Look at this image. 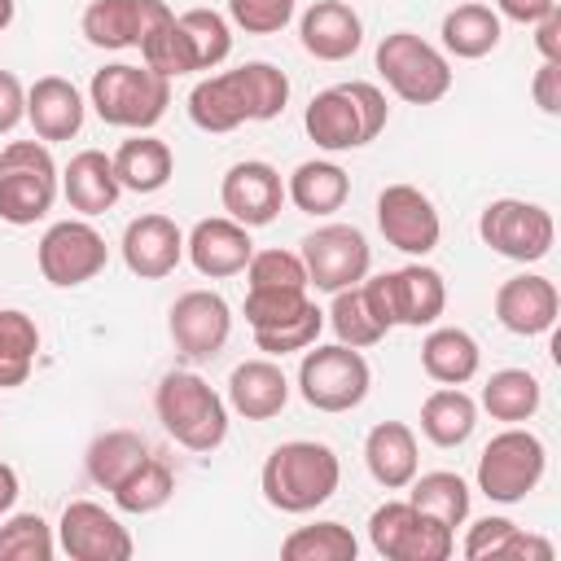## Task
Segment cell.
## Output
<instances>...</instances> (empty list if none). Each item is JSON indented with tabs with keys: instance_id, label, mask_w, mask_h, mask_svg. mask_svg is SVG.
<instances>
[{
	"instance_id": "cell-10",
	"label": "cell",
	"mask_w": 561,
	"mask_h": 561,
	"mask_svg": "<svg viewBox=\"0 0 561 561\" xmlns=\"http://www.w3.org/2000/svg\"><path fill=\"white\" fill-rule=\"evenodd\" d=\"M368 543L386 561H447L456 548V530L425 517L408 500H386L368 517Z\"/></svg>"
},
{
	"instance_id": "cell-52",
	"label": "cell",
	"mask_w": 561,
	"mask_h": 561,
	"mask_svg": "<svg viewBox=\"0 0 561 561\" xmlns=\"http://www.w3.org/2000/svg\"><path fill=\"white\" fill-rule=\"evenodd\" d=\"M504 561H552V543L517 526V535H513V543H508Z\"/></svg>"
},
{
	"instance_id": "cell-1",
	"label": "cell",
	"mask_w": 561,
	"mask_h": 561,
	"mask_svg": "<svg viewBox=\"0 0 561 561\" xmlns=\"http://www.w3.org/2000/svg\"><path fill=\"white\" fill-rule=\"evenodd\" d=\"M342 482V460L329 443L316 438H289L272 447V456L259 469V491L276 513H316L324 500H333Z\"/></svg>"
},
{
	"instance_id": "cell-27",
	"label": "cell",
	"mask_w": 561,
	"mask_h": 561,
	"mask_svg": "<svg viewBox=\"0 0 561 561\" xmlns=\"http://www.w3.org/2000/svg\"><path fill=\"white\" fill-rule=\"evenodd\" d=\"M364 465L373 473L377 486L386 491H403L416 469H421V451H416V434L403 421H377L364 438Z\"/></svg>"
},
{
	"instance_id": "cell-34",
	"label": "cell",
	"mask_w": 561,
	"mask_h": 561,
	"mask_svg": "<svg viewBox=\"0 0 561 561\" xmlns=\"http://www.w3.org/2000/svg\"><path fill=\"white\" fill-rule=\"evenodd\" d=\"M408 486H412V491H408V504L421 508L425 517H434V522H443V526H451V530L469 522L473 491H469V482H465L460 473L434 469V473H416Z\"/></svg>"
},
{
	"instance_id": "cell-21",
	"label": "cell",
	"mask_w": 561,
	"mask_h": 561,
	"mask_svg": "<svg viewBox=\"0 0 561 561\" xmlns=\"http://www.w3.org/2000/svg\"><path fill=\"white\" fill-rule=\"evenodd\" d=\"M162 13H171L167 0H92L79 18V31L92 48L118 53V48H136Z\"/></svg>"
},
{
	"instance_id": "cell-47",
	"label": "cell",
	"mask_w": 561,
	"mask_h": 561,
	"mask_svg": "<svg viewBox=\"0 0 561 561\" xmlns=\"http://www.w3.org/2000/svg\"><path fill=\"white\" fill-rule=\"evenodd\" d=\"M513 535H517V522H508V517H478V522L469 526L460 552H465L469 561H504Z\"/></svg>"
},
{
	"instance_id": "cell-6",
	"label": "cell",
	"mask_w": 561,
	"mask_h": 561,
	"mask_svg": "<svg viewBox=\"0 0 561 561\" xmlns=\"http://www.w3.org/2000/svg\"><path fill=\"white\" fill-rule=\"evenodd\" d=\"M57 202V162L44 140H9L0 149V219L39 224Z\"/></svg>"
},
{
	"instance_id": "cell-26",
	"label": "cell",
	"mask_w": 561,
	"mask_h": 561,
	"mask_svg": "<svg viewBox=\"0 0 561 561\" xmlns=\"http://www.w3.org/2000/svg\"><path fill=\"white\" fill-rule=\"evenodd\" d=\"M61 197L70 202V210H79L83 219L114 210V202L123 197V184L114 175V158L101 149H79L66 171H61Z\"/></svg>"
},
{
	"instance_id": "cell-29",
	"label": "cell",
	"mask_w": 561,
	"mask_h": 561,
	"mask_svg": "<svg viewBox=\"0 0 561 561\" xmlns=\"http://www.w3.org/2000/svg\"><path fill=\"white\" fill-rule=\"evenodd\" d=\"M346 197H351V175L329 158H307L285 180V202H294L302 215H316V219L342 210Z\"/></svg>"
},
{
	"instance_id": "cell-28",
	"label": "cell",
	"mask_w": 561,
	"mask_h": 561,
	"mask_svg": "<svg viewBox=\"0 0 561 561\" xmlns=\"http://www.w3.org/2000/svg\"><path fill=\"white\" fill-rule=\"evenodd\" d=\"M421 368L438 386H465L482 368V346L469 329H456V324L430 329L421 342Z\"/></svg>"
},
{
	"instance_id": "cell-9",
	"label": "cell",
	"mask_w": 561,
	"mask_h": 561,
	"mask_svg": "<svg viewBox=\"0 0 561 561\" xmlns=\"http://www.w3.org/2000/svg\"><path fill=\"white\" fill-rule=\"evenodd\" d=\"M373 386V368L364 359V351L346 346V342H329V346H307L302 364H298V394L307 399V408L316 412H351L368 399Z\"/></svg>"
},
{
	"instance_id": "cell-17",
	"label": "cell",
	"mask_w": 561,
	"mask_h": 561,
	"mask_svg": "<svg viewBox=\"0 0 561 561\" xmlns=\"http://www.w3.org/2000/svg\"><path fill=\"white\" fill-rule=\"evenodd\" d=\"M219 202H224L228 219H237L245 228H267L285 206V180L272 162L245 158V162H232L224 171Z\"/></svg>"
},
{
	"instance_id": "cell-46",
	"label": "cell",
	"mask_w": 561,
	"mask_h": 561,
	"mask_svg": "<svg viewBox=\"0 0 561 561\" xmlns=\"http://www.w3.org/2000/svg\"><path fill=\"white\" fill-rule=\"evenodd\" d=\"M294 4L298 0H228V18L245 35H276L294 22Z\"/></svg>"
},
{
	"instance_id": "cell-32",
	"label": "cell",
	"mask_w": 561,
	"mask_h": 561,
	"mask_svg": "<svg viewBox=\"0 0 561 561\" xmlns=\"http://www.w3.org/2000/svg\"><path fill=\"white\" fill-rule=\"evenodd\" d=\"M149 456H153V451H149L145 434H136V430H105V434H96V438L88 443L83 469H88V478H92L101 491H114V486H118L127 473H136Z\"/></svg>"
},
{
	"instance_id": "cell-20",
	"label": "cell",
	"mask_w": 561,
	"mask_h": 561,
	"mask_svg": "<svg viewBox=\"0 0 561 561\" xmlns=\"http://www.w3.org/2000/svg\"><path fill=\"white\" fill-rule=\"evenodd\" d=\"M184 254L188 263L210 276V280H228L237 272H245L250 254H254V241H250V228L228 219V215H210V219H197L193 232L184 237Z\"/></svg>"
},
{
	"instance_id": "cell-40",
	"label": "cell",
	"mask_w": 561,
	"mask_h": 561,
	"mask_svg": "<svg viewBox=\"0 0 561 561\" xmlns=\"http://www.w3.org/2000/svg\"><path fill=\"white\" fill-rule=\"evenodd\" d=\"M329 324H333L337 342H346V346H355V351L377 346V342L390 333V329L373 316V307H368V298H364V289H359V285H351V289H337V294H333Z\"/></svg>"
},
{
	"instance_id": "cell-19",
	"label": "cell",
	"mask_w": 561,
	"mask_h": 561,
	"mask_svg": "<svg viewBox=\"0 0 561 561\" xmlns=\"http://www.w3.org/2000/svg\"><path fill=\"white\" fill-rule=\"evenodd\" d=\"M557 311H561V294L548 276L539 272H517L508 276L500 289H495V320L517 333V337H539V333H552L557 324Z\"/></svg>"
},
{
	"instance_id": "cell-12",
	"label": "cell",
	"mask_w": 561,
	"mask_h": 561,
	"mask_svg": "<svg viewBox=\"0 0 561 561\" xmlns=\"http://www.w3.org/2000/svg\"><path fill=\"white\" fill-rule=\"evenodd\" d=\"M298 245H302L298 259L307 267V280L316 289H324V294L359 285L368 276V267H373V245L355 224H320Z\"/></svg>"
},
{
	"instance_id": "cell-38",
	"label": "cell",
	"mask_w": 561,
	"mask_h": 561,
	"mask_svg": "<svg viewBox=\"0 0 561 561\" xmlns=\"http://www.w3.org/2000/svg\"><path fill=\"white\" fill-rule=\"evenodd\" d=\"M280 557L285 561H355L359 539L342 522H316V526L289 530L280 543Z\"/></svg>"
},
{
	"instance_id": "cell-25",
	"label": "cell",
	"mask_w": 561,
	"mask_h": 561,
	"mask_svg": "<svg viewBox=\"0 0 561 561\" xmlns=\"http://www.w3.org/2000/svg\"><path fill=\"white\" fill-rule=\"evenodd\" d=\"M285 403H289V377H285V368L272 355L245 359V364L232 368V377H228V408L237 416L272 421V416L285 412Z\"/></svg>"
},
{
	"instance_id": "cell-14",
	"label": "cell",
	"mask_w": 561,
	"mask_h": 561,
	"mask_svg": "<svg viewBox=\"0 0 561 561\" xmlns=\"http://www.w3.org/2000/svg\"><path fill=\"white\" fill-rule=\"evenodd\" d=\"M57 548L70 561H127L136 552L127 526L96 500H70L57 522Z\"/></svg>"
},
{
	"instance_id": "cell-42",
	"label": "cell",
	"mask_w": 561,
	"mask_h": 561,
	"mask_svg": "<svg viewBox=\"0 0 561 561\" xmlns=\"http://www.w3.org/2000/svg\"><path fill=\"white\" fill-rule=\"evenodd\" d=\"M320 329H324V311H320L316 302H307L294 320H285V324H276V329H254V346H259L263 355L280 359V355H294V351L316 346Z\"/></svg>"
},
{
	"instance_id": "cell-41",
	"label": "cell",
	"mask_w": 561,
	"mask_h": 561,
	"mask_svg": "<svg viewBox=\"0 0 561 561\" xmlns=\"http://www.w3.org/2000/svg\"><path fill=\"white\" fill-rule=\"evenodd\" d=\"M57 535L39 513L0 517V561H53Z\"/></svg>"
},
{
	"instance_id": "cell-36",
	"label": "cell",
	"mask_w": 561,
	"mask_h": 561,
	"mask_svg": "<svg viewBox=\"0 0 561 561\" xmlns=\"http://www.w3.org/2000/svg\"><path fill=\"white\" fill-rule=\"evenodd\" d=\"M539 403H543V386L526 368H500L482 386V408L491 412V421L504 425H526L539 412Z\"/></svg>"
},
{
	"instance_id": "cell-49",
	"label": "cell",
	"mask_w": 561,
	"mask_h": 561,
	"mask_svg": "<svg viewBox=\"0 0 561 561\" xmlns=\"http://www.w3.org/2000/svg\"><path fill=\"white\" fill-rule=\"evenodd\" d=\"M26 118V88L13 70H0V136H9Z\"/></svg>"
},
{
	"instance_id": "cell-13",
	"label": "cell",
	"mask_w": 561,
	"mask_h": 561,
	"mask_svg": "<svg viewBox=\"0 0 561 561\" xmlns=\"http://www.w3.org/2000/svg\"><path fill=\"white\" fill-rule=\"evenodd\" d=\"M35 263H39V276L57 289H75V285H88L92 276L105 272L110 263V245L105 237L88 224V219H57L39 245H35Z\"/></svg>"
},
{
	"instance_id": "cell-22",
	"label": "cell",
	"mask_w": 561,
	"mask_h": 561,
	"mask_svg": "<svg viewBox=\"0 0 561 561\" xmlns=\"http://www.w3.org/2000/svg\"><path fill=\"white\" fill-rule=\"evenodd\" d=\"M188 118H193V127H202L210 136H224V131H237L241 123H254V101H250L245 70L237 66V70L206 75L188 92Z\"/></svg>"
},
{
	"instance_id": "cell-24",
	"label": "cell",
	"mask_w": 561,
	"mask_h": 561,
	"mask_svg": "<svg viewBox=\"0 0 561 561\" xmlns=\"http://www.w3.org/2000/svg\"><path fill=\"white\" fill-rule=\"evenodd\" d=\"M83 114H88L83 92L61 75H44L26 88V123H31L35 140H44V145L79 136Z\"/></svg>"
},
{
	"instance_id": "cell-16",
	"label": "cell",
	"mask_w": 561,
	"mask_h": 561,
	"mask_svg": "<svg viewBox=\"0 0 561 561\" xmlns=\"http://www.w3.org/2000/svg\"><path fill=\"white\" fill-rule=\"evenodd\" d=\"M167 333L180 355L188 359H215L228 346L232 311L215 289H188L167 311Z\"/></svg>"
},
{
	"instance_id": "cell-8",
	"label": "cell",
	"mask_w": 561,
	"mask_h": 561,
	"mask_svg": "<svg viewBox=\"0 0 561 561\" xmlns=\"http://www.w3.org/2000/svg\"><path fill=\"white\" fill-rule=\"evenodd\" d=\"M377 75L408 105H438L451 92V61L412 31H390L377 44Z\"/></svg>"
},
{
	"instance_id": "cell-51",
	"label": "cell",
	"mask_w": 561,
	"mask_h": 561,
	"mask_svg": "<svg viewBox=\"0 0 561 561\" xmlns=\"http://www.w3.org/2000/svg\"><path fill=\"white\" fill-rule=\"evenodd\" d=\"M557 0H495V13L517 22V26H535L543 13H552Z\"/></svg>"
},
{
	"instance_id": "cell-30",
	"label": "cell",
	"mask_w": 561,
	"mask_h": 561,
	"mask_svg": "<svg viewBox=\"0 0 561 561\" xmlns=\"http://www.w3.org/2000/svg\"><path fill=\"white\" fill-rule=\"evenodd\" d=\"M438 35H443V48H447L451 57H460V61H478V57H486V53L500 48L504 18H500L491 4L469 0V4H456V9L443 13Z\"/></svg>"
},
{
	"instance_id": "cell-3",
	"label": "cell",
	"mask_w": 561,
	"mask_h": 561,
	"mask_svg": "<svg viewBox=\"0 0 561 561\" xmlns=\"http://www.w3.org/2000/svg\"><path fill=\"white\" fill-rule=\"evenodd\" d=\"M162 430L188 451H215L228 438V403L188 368H171L153 390Z\"/></svg>"
},
{
	"instance_id": "cell-54",
	"label": "cell",
	"mask_w": 561,
	"mask_h": 561,
	"mask_svg": "<svg viewBox=\"0 0 561 561\" xmlns=\"http://www.w3.org/2000/svg\"><path fill=\"white\" fill-rule=\"evenodd\" d=\"M13 13H18V0H0V31H9Z\"/></svg>"
},
{
	"instance_id": "cell-45",
	"label": "cell",
	"mask_w": 561,
	"mask_h": 561,
	"mask_svg": "<svg viewBox=\"0 0 561 561\" xmlns=\"http://www.w3.org/2000/svg\"><path fill=\"white\" fill-rule=\"evenodd\" d=\"M307 289H245V324L250 329H276L294 320L307 307Z\"/></svg>"
},
{
	"instance_id": "cell-5",
	"label": "cell",
	"mask_w": 561,
	"mask_h": 561,
	"mask_svg": "<svg viewBox=\"0 0 561 561\" xmlns=\"http://www.w3.org/2000/svg\"><path fill=\"white\" fill-rule=\"evenodd\" d=\"M373 316L394 329H430L443 311H447V280L438 267L430 263H403L394 272H381V276H364L359 280Z\"/></svg>"
},
{
	"instance_id": "cell-53",
	"label": "cell",
	"mask_w": 561,
	"mask_h": 561,
	"mask_svg": "<svg viewBox=\"0 0 561 561\" xmlns=\"http://www.w3.org/2000/svg\"><path fill=\"white\" fill-rule=\"evenodd\" d=\"M18 491H22V486H18V469L0 460V517H4L9 508H13V500H18Z\"/></svg>"
},
{
	"instance_id": "cell-2",
	"label": "cell",
	"mask_w": 561,
	"mask_h": 561,
	"mask_svg": "<svg viewBox=\"0 0 561 561\" xmlns=\"http://www.w3.org/2000/svg\"><path fill=\"white\" fill-rule=\"evenodd\" d=\"M390 123V105L386 92L368 79H351L337 88H324L307 101L302 110V127L316 140V149L324 153H346V149H364L368 140H377Z\"/></svg>"
},
{
	"instance_id": "cell-11",
	"label": "cell",
	"mask_w": 561,
	"mask_h": 561,
	"mask_svg": "<svg viewBox=\"0 0 561 561\" xmlns=\"http://www.w3.org/2000/svg\"><path fill=\"white\" fill-rule=\"evenodd\" d=\"M478 237L500 254V259H513V263H539L548 259L552 241H557V224H552V210L539 206V202H526V197H495L482 206L478 215Z\"/></svg>"
},
{
	"instance_id": "cell-33",
	"label": "cell",
	"mask_w": 561,
	"mask_h": 561,
	"mask_svg": "<svg viewBox=\"0 0 561 561\" xmlns=\"http://www.w3.org/2000/svg\"><path fill=\"white\" fill-rule=\"evenodd\" d=\"M473 425H478V403L460 386H438V390L425 394V403H421V434L434 447H460V443H469Z\"/></svg>"
},
{
	"instance_id": "cell-7",
	"label": "cell",
	"mask_w": 561,
	"mask_h": 561,
	"mask_svg": "<svg viewBox=\"0 0 561 561\" xmlns=\"http://www.w3.org/2000/svg\"><path fill=\"white\" fill-rule=\"evenodd\" d=\"M548 469V447L526 425H504L478 456V491L495 504H522Z\"/></svg>"
},
{
	"instance_id": "cell-43",
	"label": "cell",
	"mask_w": 561,
	"mask_h": 561,
	"mask_svg": "<svg viewBox=\"0 0 561 561\" xmlns=\"http://www.w3.org/2000/svg\"><path fill=\"white\" fill-rule=\"evenodd\" d=\"M245 289H311L307 267L294 250H254L245 263Z\"/></svg>"
},
{
	"instance_id": "cell-50",
	"label": "cell",
	"mask_w": 561,
	"mask_h": 561,
	"mask_svg": "<svg viewBox=\"0 0 561 561\" xmlns=\"http://www.w3.org/2000/svg\"><path fill=\"white\" fill-rule=\"evenodd\" d=\"M530 31H535V48H539V57H543V61H561V4H557L552 13H543Z\"/></svg>"
},
{
	"instance_id": "cell-18",
	"label": "cell",
	"mask_w": 561,
	"mask_h": 561,
	"mask_svg": "<svg viewBox=\"0 0 561 561\" xmlns=\"http://www.w3.org/2000/svg\"><path fill=\"white\" fill-rule=\"evenodd\" d=\"M118 250H123V263H127L131 276H140V280H162V276H171V272L180 267V259H184V232H180V224H175L171 215L149 210V215H136V219L123 228Z\"/></svg>"
},
{
	"instance_id": "cell-39",
	"label": "cell",
	"mask_w": 561,
	"mask_h": 561,
	"mask_svg": "<svg viewBox=\"0 0 561 561\" xmlns=\"http://www.w3.org/2000/svg\"><path fill=\"white\" fill-rule=\"evenodd\" d=\"M171 491H175V473H171V465L158 460V456H149V460H145L136 473H127L110 495H114V504H118L123 513L145 517V513H158V508L171 500Z\"/></svg>"
},
{
	"instance_id": "cell-4",
	"label": "cell",
	"mask_w": 561,
	"mask_h": 561,
	"mask_svg": "<svg viewBox=\"0 0 561 561\" xmlns=\"http://www.w3.org/2000/svg\"><path fill=\"white\" fill-rule=\"evenodd\" d=\"M88 105L96 110L101 123L110 127H127V131H149L162 123L167 105H171V79H162L149 66H131V61H114L101 66L88 83Z\"/></svg>"
},
{
	"instance_id": "cell-23",
	"label": "cell",
	"mask_w": 561,
	"mask_h": 561,
	"mask_svg": "<svg viewBox=\"0 0 561 561\" xmlns=\"http://www.w3.org/2000/svg\"><path fill=\"white\" fill-rule=\"evenodd\" d=\"M298 39L316 61H346L364 44V18L346 0H316L298 18Z\"/></svg>"
},
{
	"instance_id": "cell-15",
	"label": "cell",
	"mask_w": 561,
	"mask_h": 561,
	"mask_svg": "<svg viewBox=\"0 0 561 561\" xmlns=\"http://www.w3.org/2000/svg\"><path fill=\"white\" fill-rule=\"evenodd\" d=\"M377 228L394 250L412 259H425L443 237V219L416 184H386L377 193Z\"/></svg>"
},
{
	"instance_id": "cell-31",
	"label": "cell",
	"mask_w": 561,
	"mask_h": 561,
	"mask_svg": "<svg viewBox=\"0 0 561 561\" xmlns=\"http://www.w3.org/2000/svg\"><path fill=\"white\" fill-rule=\"evenodd\" d=\"M171 171H175L171 145L149 131H136L131 140H123L114 149V175L127 193H158V188H167Z\"/></svg>"
},
{
	"instance_id": "cell-44",
	"label": "cell",
	"mask_w": 561,
	"mask_h": 561,
	"mask_svg": "<svg viewBox=\"0 0 561 561\" xmlns=\"http://www.w3.org/2000/svg\"><path fill=\"white\" fill-rule=\"evenodd\" d=\"M245 83H250V101H254V123H272L285 114L289 105V75L272 61H245Z\"/></svg>"
},
{
	"instance_id": "cell-48",
	"label": "cell",
	"mask_w": 561,
	"mask_h": 561,
	"mask_svg": "<svg viewBox=\"0 0 561 561\" xmlns=\"http://www.w3.org/2000/svg\"><path fill=\"white\" fill-rule=\"evenodd\" d=\"M530 96L548 118L561 114V61H539V70L530 79Z\"/></svg>"
},
{
	"instance_id": "cell-35",
	"label": "cell",
	"mask_w": 561,
	"mask_h": 561,
	"mask_svg": "<svg viewBox=\"0 0 561 561\" xmlns=\"http://www.w3.org/2000/svg\"><path fill=\"white\" fill-rule=\"evenodd\" d=\"M175 26H180V44H184V57H188V70H215L219 61H228L232 53V26L224 13L215 9H184L175 13Z\"/></svg>"
},
{
	"instance_id": "cell-37",
	"label": "cell",
	"mask_w": 561,
	"mask_h": 561,
	"mask_svg": "<svg viewBox=\"0 0 561 561\" xmlns=\"http://www.w3.org/2000/svg\"><path fill=\"white\" fill-rule=\"evenodd\" d=\"M35 355H39V324L18 307H0V390L26 386Z\"/></svg>"
}]
</instances>
